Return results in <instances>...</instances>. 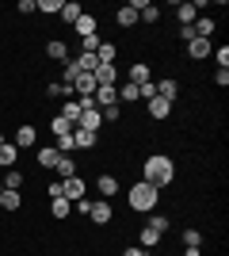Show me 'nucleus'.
Masks as SVG:
<instances>
[{
  "label": "nucleus",
  "instance_id": "15",
  "mask_svg": "<svg viewBox=\"0 0 229 256\" xmlns=\"http://www.w3.org/2000/svg\"><path fill=\"white\" fill-rule=\"evenodd\" d=\"M176 16H180V27H191L199 20V4H176Z\"/></svg>",
  "mask_w": 229,
  "mask_h": 256
},
{
  "label": "nucleus",
  "instance_id": "30",
  "mask_svg": "<svg viewBox=\"0 0 229 256\" xmlns=\"http://www.w3.org/2000/svg\"><path fill=\"white\" fill-rule=\"evenodd\" d=\"M57 157H61V153H57L54 146H46V150H38V164H42V168H54V164H57Z\"/></svg>",
  "mask_w": 229,
  "mask_h": 256
},
{
  "label": "nucleus",
  "instance_id": "7",
  "mask_svg": "<svg viewBox=\"0 0 229 256\" xmlns=\"http://www.w3.org/2000/svg\"><path fill=\"white\" fill-rule=\"evenodd\" d=\"M34 142H38V130H34L31 122H23V126L15 130V138H11V146H15V150H31Z\"/></svg>",
  "mask_w": 229,
  "mask_h": 256
},
{
  "label": "nucleus",
  "instance_id": "42",
  "mask_svg": "<svg viewBox=\"0 0 229 256\" xmlns=\"http://www.w3.org/2000/svg\"><path fill=\"white\" fill-rule=\"evenodd\" d=\"M214 84H218V88L229 84V69H218V73H214Z\"/></svg>",
  "mask_w": 229,
  "mask_h": 256
},
{
  "label": "nucleus",
  "instance_id": "14",
  "mask_svg": "<svg viewBox=\"0 0 229 256\" xmlns=\"http://www.w3.org/2000/svg\"><path fill=\"white\" fill-rule=\"evenodd\" d=\"M73 142H76V150H96L99 134H92V130H80V126H73Z\"/></svg>",
  "mask_w": 229,
  "mask_h": 256
},
{
  "label": "nucleus",
  "instance_id": "33",
  "mask_svg": "<svg viewBox=\"0 0 229 256\" xmlns=\"http://www.w3.org/2000/svg\"><path fill=\"white\" fill-rule=\"evenodd\" d=\"M61 4H65V0H38V4H34V12H42V16H54V12H61Z\"/></svg>",
  "mask_w": 229,
  "mask_h": 256
},
{
  "label": "nucleus",
  "instance_id": "12",
  "mask_svg": "<svg viewBox=\"0 0 229 256\" xmlns=\"http://www.w3.org/2000/svg\"><path fill=\"white\" fill-rule=\"evenodd\" d=\"M73 31L80 34V38H88V34H99V23H96V16H92V12H84V16H80V20L73 23Z\"/></svg>",
  "mask_w": 229,
  "mask_h": 256
},
{
  "label": "nucleus",
  "instance_id": "1",
  "mask_svg": "<svg viewBox=\"0 0 229 256\" xmlns=\"http://www.w3.org/2000/svg\"><path fill=\"white\" fill-rule=\"evenodd\" d=\"M172 176H176L172 157H164V153L145 157V164H142V180H145V184H153V188L161 192V188H168V184H172Z\"/></svg>",
  "mask_w": 229,
  "mask_h": 256
},
{
  "label": "nucleus",
  "instance_id": "45",
  "mask_svg": "<svg viewBox=\"0 0 229 256\" xmlns=\"http://www.w3.org/2000/svg\"><path fill=\"white\" fill-rule=\"evenodd\" d=\"M0 195H4V180H0Z\"/></svg>",
  "mask_w": 229,
  "mask_h": 256
},
{
  "label": "nucleus",
  "instance_id": "16",
  "mask_svg": "<svg viewBox=\"0 0 229 256\" xmlns=\"http://www.w3.org/2000/svg\"><path fill=\"white\" fill-rule=\"evenodd\" d=\"M157 96H161V100H168V104H176V96H180V84H176L172 76H164L161 84H157Z\"/></svg>",
  "mask_w": 229,
  "mask_h": 256
},
{
  "label": "nucleus",
  "instance_id": "13",
  "mask_svg": "<svg viewBox=\"0 0 229 256\" xmlns=\"http://www.w3.org/2000/svg\"><path fill=\"white\" fill-rule=\"evenodd\" d=\"M149 80H153V69H149L145 62H134V65H130V84L142 88V84H149Z\"/></svg>",
  "mask_w": 229,
  "mask_h": 256
},
{
  "label": "nucleus",
  "instance_id": "25",
  "mask_svg": "<svg viewBox=\"0 0 229 256\" xmlns=\"http://www.w3.org/2000/svg\"><path fill=\"white\" fill-rule=\"evenodd\" d=\"M96 188H99V195H115V192H119V180L103 172V176H96Z\"/></svg>",
  "mask_w": 229,
  "mask_h": 256
},
{
  "label": "nucleus",
  "instance_id": "5",
  "mask_svg": "<svg viewBox=\"0 0 229 256\" xmlns=\"http://www.w3.org/2000/svg\"><path fill=\"white\" fill-rule=\"evenodd\" d=\"M61 192H65V199H69V203H73V199H84V192H88L84 176L76 172V176H69V180H61Z\"/></svg>",
  "mask_w": 229,
  "mask_h": 256
},
{
  "label": "nucleus",
  "instance_id": "22",
  "mask_svg": "<svg viewBox=\"0 0 229 256\" xmlns=\"http://www.w3.org/2000/svg\"><path fill=\"white\" fill-rule=\"evenodd\" d=\"M92 104H96V107H111V104H119V92H115V88H96Z\"/></svg>",
  "mask_w": 229,
  "mask_h": 256
},
{
  "label": "nucleus",
  "instance_id": "40",
  "mask_svg": "<svg viewBox=\"0 0 229 256\" xmlns=\"http://www.w3.org/2000/svg\"><path fill=\"white\" fill-rule=\"evenodd\" d=\"M46 92H50V96H54V100H57V96H69V88L61 84V80H57V84H50V88H46Z\"/></svg>",
  "mask_w": 229,
  "mask_h": 256
},
{
  "label": "nucleus",
  "instance_id": "39",
  "mask_svg": "<svg viewBox=\"0 0 229 256\" xmlns=\"http://www.w3.org/2000/svg\"><path fill=\"white\" fill-rule=\"evenodd\" d=\"M46 195H50V199H61V195H65V192H61V180H50V188H46Z\"/></svg>",
  "mask_w": 229,
  "mask_h": 256
},
{
  "label": "nucleus",
  "instance_id": "10",
  "mask_svg": "<svg viewBox=\"0 0 229 256\" xmlns=\"http://www.w3.org/2000/svg\"><path fill=\"white\" fill-rule=\"evenodd\" d=\"M210 54H214V42H210V38H191V42H187V58H191V62H203Z\"/></svg>",
  "mask_w": 229,
  "mask_h": 256
},
{
  "label": "nucleus",
  "instance_id": "4",
  "mask_svg": "<svg viewBox=\"0 0 229 256\" xmlns=\"http://www.w3.org/2000/svg\"><path fill=\"white\" fill-rule=\"evenodd\" d=\"M96 88H99V84H96V76H92V73H76L69 92H73L76 100H92V96H96Z\"/></svg>",
  "mask_w": 229,
  "mask_h": 256
},
{
  "label": "nucleus",
  "instance_id": "38",
  "mask_svg": "<svg viewBox=\"0 0 229 256\" xmlns=\"http://www.w3.org/2000/svg\"><path fill=\"white\" fill-rule=\"evenodd\" d=\"M99 115L107 118V122H119V115H122V111H119V104H111V107H103V111H99Z\"/></svg>",
  "mask_w": 229,
  "mask_h": 256
},
{
  "label": "nucleus",
  "instance_id": "26",
  "mask_svg": "<svg viewBox=\"0 0 229 256\" xmlns=\"http://www.w3.org/2000/svg\"><path fill=\"white\" fill-rule=\"evenodd\" d=\"M0 206H4V210H19V206H23V195L4 188V195H0Z\"/></svg>",
  "mask_w": 229,
  "mask_h": 256
},
{
  "label": "nucleus",
  "instance_id": "28",
  "mask_svg": "<svg viewBox=\"0 0 229 256\" xmlns=\"http://www.w3.org/2000/svg\"><path fill=\"white\" fill-rule=\"evenodd\" d=\"M115 92H119V104H134V100H142V96H138V84H130V80L119 84Z\"/></svg>",
  "mask_w": 229,
  "mask_h": 256
},
{
  "label": "nucleus",
  "instance_id": "34",
  "mask_svg": "<svg viewBox=\"0 0 229 256\" xmlns=\"http://www.w3.org/2000/svg\"><path fill=\"white\" fill-rule=\"evenodd\" d=\"M50 130H54V138H61V134H73V126H69V122H65L61 115H54V118H50Z\"/></svg>",
  "mask_w": 229,
  "mask_h": 256
},
{
  "label": "nucleus",
  "instance_id": "44",
  "mask_svg": "<svg viewBox=\"0 0 229 256\" xmlns=\"http://www.w3.org/2000/svg\"><path fill=\"white\" fill-rule=\"evenodd\" d=\"M184 256H203V252H199V248H187V252Z\"/></svg>",
  "mask_w": 229,
  "mask_h": 256
},
{
  "label": "nucleus",
  "instance_id": "24",
  "mask_svg": "<svg viewBox=\"0 0 229 256\" xmlns=\"http://www.w3.org/2000/svg\"><path fill=\"white\" fill-rule=\"evenodd\" d=\"M15 160H19V150H15L11 142H0V164H4V168H11Z\"/></svg>",
  "mask_w": 229,
  "mask_h": 256
},
{
  "label": "nucleus",
  "instance_id": "21",
  "mask_svg": "<svg viewBox=\"0 0 229 256\" xmlns=\"http://www.w3.org/2000/svg\"><path fill=\"white\" fill-rule=\"evenodd\" d=\"M191 34H195V38H210V34H214V20H207V16H199V20L191 23Z\"/></svg>",
  "mask_w": 229,
  "mask_h": 256
},
{
  "label": "nucleus",
  "instance_id": "11",
  "mask_svg": "<svg viewBox=\"0 0 229 256\" xmlns=\"http://www.w3.org/2000/svg\"><path fill=\"white\" fill-rule=\"evenodd\" d=\"M76 168H80V164L73 160V153H61V157H57V164H54L57 180H69V176H76Z\"/></svg>",
  "mask_w": 229,
  "mask_h": 256
},
{
  "label": "nucleus",
  "instance_id": "35",
  "mask_svg": "<svg viewBox=\"0 0 229 256\" xmlns=\"http://www.w3.org/2000/svg\"><path fill=\"white\" fill-rule=\"evenodd\" d=\"M138 20H145V23H157V20H161V8H157V4H145V8L138 12Z\"/></svg>",
  "mask_w": 229,
  "mask_h": 256
},
{
  "label": "nucleus",
  "instance_id": "29",
  "mask_svg": "<svg viewBox=\"0 0 229 256\" xmlns=\"http://www.w3.org/2000/svg\"><path fill=\"white\" fill-rule=\"evenodd\" d=\"M4 188H8V192H19V188H23V172L8 168V172H4Z\"/></svg>",
  "mask_w": 229,
  "mask_h": 256
},
{
  "label": "nucleus",
  "instance_id": "8",
  "mask_svg": "<svg viewBox=\"0 0 229 256\" xmlns=\"http://www.w3.org/2000/svg\"><path fill=\"white\" fill-rule=\"evenodd\" d=\"M96 84L99 88H119V69H115V65H96Z\"/></svg>",
  "mask_w": 229,
  "mask_h": 256
},
{
  "label": "nucleus",
  "instance_id": "19",
  "mask_svg": "<svg viewBox=\"0 0 229 256\" xmlns=\"http://www.w3.org/2000/svg\"><path fill=\"white\" fill-rule=\"evenodd\" d=\"M73 65H76V73H96V54H80L76 50V58H73Z\"/></svg>",
  "mask_w": 229,
  "mask_h": 256
},
{
  "label": "nucleus",
  "instance_id": "37",
  "mask_svg": "<svg viewBox=\"0 0 229 256\" xmlns=\"http://www.w3.org/2000/svg\"><path fill=\"white\" fill-rule=\"evenodd\" d=\"M214 58H218V69H229V46H218Z\"/></svg>",
  "mask_w": 229,
  "mask_h": 256
},
{
  "label": "nucleus",
  "instance_id": "41",
  "mask_svg": "<svg viewBox=\"0 0 229 256\" xmlns=\"http://www.w3.org/2000/svg\"><path fill=\"white\" fill-rule=\"evenodd\" d=\"M73 203H76V214H84V218H88V210H92V199H73Z\"/></svg>",
  "mask_w": 229,
  "mask_h": 256
},
{
  "label": "nucleus",
  "instance_id": "36",
  "mask_svg": "<svg viewBox=\"0 0 229 256\" xmlns=\"http://www.w3.org/2000/svg\"><path fill=\"white\" fill-rule=\"evenodd\" d=\"M57 153H73L76 150V142H73V134H61V138H57V146H54Z\"/></svg>",
  "mask_w": 229,
  "mask_h": 256
},
{
  "label": "nucleus",
  "instance_id": "17",
  "mask_svg": "<svg viewBox=\"0 0 229 256\" xmlns=\"http://www.w3.org/2000/svg\"><path fill=\"white\" fill-rule=\"evenodd\" d=\"M46 58H54V62L65 65V62H69V46L57 42V38H50V42H46Z\"/></svg>",
  "mask_w": 229,
  "mask_h": 256
},
{
  "label": "nucleus",
  "instance_id": "2",
  "mask_svg": "<svg viewBox=\"0 0 229 256\" xmlns=\"http://www.w3.org/2000/svg\"><path fill=\"white\" fill-rule=\"evenodd\" d=\"M157 203H161V192H157L153 184L138 180V184L130 188V210H142V214H149Z\"/></svg>",
  "mask_w": 229,
  "mask_h": 256
},
{
  "label": "nucleus",
  "instance_id": "31",
  "mask_svg": "<svg viewBox=\"0 0 229 256\" xmlns=\"http://www.w3.org/2000/svg\"><path fill=\"white\" fill-rule=\"evenodd\" d=\"M115 23H119V27H134V23H138V12H134L130 4H126V8H119V16H115Z\"/></svg>",
  "mask_w": 229,
  "mask_h": 256
},
{
  "label": "nucleus",
  "instance_id": "3",
  "mask_svg": "<svg viewBox=\"0 0 229 256\" xmlns=\"http://www.w3.org/2000/svg\"><path fill=\"white\" fill-rule=\"evenodd\" d=\"M164 230H168V218H149V222L142 226V234H138V241H142V248L149 252L153 245H161Z\"/></svg>",
  "mask_w": 229,
  "mask_h": 256
},
{
  "label": "nucleus",
  "instance_id": "46",
  "mask_svg": "<svg viewBox=\"0 0 229 256\" xmlns=\"http://www.w3.org/2000/svg\"><path fill=\"white\" fill-rule=\"evenodd\" d=\"M145 256H157V252H145Z\"/></svg>",
  "mask_w": 229,
  "mask_h": 256
},
{
  "label": "nucleus",
  "instance_id": "23",
  "mask_svg": "<svg viewBox=\"0 0 229 256\" xmlns=\"http://www.w3.org/2000/svg\"><path fill=\"white\" fill-rule=\"evenodd\" d=\"M149 115H153V118H168V115H172V104H168V100H161V96H153V100H149Z\"/></svg>",
  "mask_w": 229,
  "mask_h": 256
},
{
  "label": "nucleus",
  "instance_id": "18",
  "mask_svg": "<svg viewBox=\"0 0 229 256\" xmlns=\"http://www.w3.org/2000/svg\"><path fill=\"white\" fill-rule=\"evenodd\" d=\"M80 111H84V104H80V100H69V104H61V118H65L69 126H76Z\"/></svg>",
  "mask_w": 229,
  "mask_h": 256
},
{
  "label": "nucleus",
  "instance_id": "43",
  "mask_svg": "<svg viewBox=\"0 0 229 256\" xmlns=\"http://www.w3.org/2000/svg\"><path fill=\"white\" fill-rule=\"evenodd\" d=\"M122 256H145V248H142V245H130L126 252H122Z\"/></svg>",
  "mask_w": 229,
  "mask_h": 256
},
{
  "label": "nucleus",
  "instance_id": "9",
  "mask_svg": "<svg viewBox=\"0 0 229 256\" xmlns=\"http://www.w3.org/2000/svg\"><path fill=\"white\" fill-rule=\"evenodd\" d=\"M99 122H103L99 107H84V111H80V118H76V126H80V130H92V134H99Z\"/></svg>",
  "mask_w": 229,
  "mask_h": 256
},
{
  "label": "nucleus",
  "instance_id": "20",
  "mask_svg": "<svg viewBox=\"0 0 229 256\" xmlns=\"http://www.w3.org/2000/svg\"><path fill=\"white\" fill-rule=\"evenodd\" d=\"M57 16H61V20H65V23H76V20H80V16H84V8H80L76 0H65V4H61V12H57Z\"/></svg>",
  "mask_w": 229,
  "mask_h": 256
},
{
  "label": "nucleus",
  "instance_id": "27",
  "mask_svg": "<svg viewBox=\"0 0 229 256\" xmlns=\"http://www.w3.org/2000/svg\"><path fill=\"white\" fill-rule=\"evenodd\" d=\"M50 214H54L57 222H65V218H69V199H65V195H61V199H50Z\"/></svg>",
  "mask_w": 229,
  "mask_h": 256
},
{
  "label": "nucleus",
  "instance_id": "6",
  "mask_svg": "<svg viewBox=\"0 0 229 256\" xmlns=\"http://www.w3.org/2000/svg\"><path fill=\"white\" fill-rule=\"evenodd\" d=\"M111 218H115V210H111V203H107V199L92 203V210H88V222H92V226H107Z\"/></svg>",
  "mask_w": 229,
  "mask_h": 256
},
{
  "label": "nucleus",
  "instance_id": "32",
  "mask_svg": "<svg viewBox=\"0 0 229 256\" xmlns=\"http://www.w3.org/2000/svg\"><path fill=\"white\" fill-rule=\"evenodd\" d=\"M184 248H203V234H199L195 226H191V230H184Z\"/></svg>",
  "mask_w": 229,
  "mask_h": 256
}]
</instances>
